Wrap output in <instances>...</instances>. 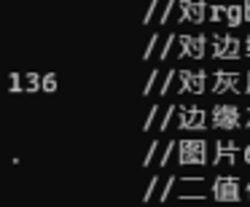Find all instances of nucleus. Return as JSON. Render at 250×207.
<instances>
[{
  "mask_svg": "<svg viewBox=\"0 0 250 207\" xmlns=\"http://www.w3.org/2000/svg\"><path fill=\"white\" fill-rule=\"evenodd\" d=\"M205 49H207V38L205 35H183L180 38V60H202L205 57Z\"/></svg>",
  "mask_w": 250,
  "mask_h": 207,
  "instance_id": "8",
  "label": "nucleus"
},
{
  "mask_svg": "<svg viewBox=\"0 0 250 207\" xmlns=\"http://www.w3.org/2000/svg\"><path fill=\"white\" fill-rule=\"evenodd\" d=\"M180 94H202L207 86L205 70H180Z\"/></svg>",
  "mask_w": 250,
  "mask_h": 207,
  "instance_id": "7",
  "label": "nucleus"
},
{
  "mask_svg": "<svg viewBox=\"0 0 250 207\" xmlns=\"http://www.w3.org/2000/svg\"><path fill=\"white\" fill-rule=\"evenodd\" d=\"M156 151H159V140H151V148L146 151V159H143V164H146V167H151V159L156 156Z\"/></svg>",
  "mask_w": 250,
  "mask_h": 207,
  "instance_id": "17",
  "label": "nucleus"
},
{
  "mask_svg": "<svg viewBox=\"0 0 250 207\" xmlns=\"http://www.w3.org/2000/svg\"><path fill=\"white\" fill-rule=\"evenodd\" d=\"M178 162L183 164V167H191V164H196V167H205L210 159H207V143L199 140V137H188V140H180L178 143Z\"/></svg>",
  "mask_w": 250,
  "mask_h": 207,
  "instance_id": "1",
  "label": "nucleus"
},
{
  "mask_svg": "<svg viewBox=\"0 0 250 207\" xmlns=\"http://www.w3.org/2000/svg\"><path fill=\"white\" fill-rule=\"evenodd\" d=\"M172 76H175V73L169 70L167 78H164V83H162V89H159V94H167V92H169V86H172Z\"/></svg>",
  "mask_w": 250,
  "mask_h": 207,
  "instance_id": "25",
  "label": "nucleus"
},
{
  "mask_svg": "<svg viewBox=\"0 0 250 207\" xmlns=\"http://www.w3.org/2000/svg\"><path fill=\"white\" fill-rule=\"evenodd\" d=\"M207 17L212 22H226V6H210V14Z\"/></svg>",
  "mask_w": 250,
  "mask_h": 207,
  "instance_id": "13",
  "label": "nucleus"
},
{
  "mask_svg": "<svg viewBox=\"0 0 250 207\" xmlns=\"http://www.w3.org/2000/svg\"><path fill=\"white\" fill-rule=\"evenodd\" d=\"M178 126L180 129H207V110L199 108V105H180L178 108Z\"/></svg>",
  "mask_w": 250,
  "mask_h": 207,
  "instance_id": "3",
  "label": "nucleus"
},
{
  "mask_svg": "<svg viewBox=\"0 0 250 207\" xmlns=\"http://www.w3.org/2000/svg\"><path fill=\"white\" fill-rule=\"evenodd\" d=\"M172 41H175V35H169V38H167V43H164V51H159V57H162V60L169 54V51H172Z\"/></svg>",
  "mask_w": 250,
  "mask_h": 207,
  "instance_id": "26",
  "label": "nucleus"
},
{
  "mask_svg": "<svg viewBox=\"0 0 250 207\" xmlns=\"http://www.w3.org/2000/svg\"><path fill=\"white\" fill-rule=\"evenodd\" d=\"M239 54H242V43L234 35L218 33L212 38V57H218V60H239Z\"/></svg>",
  "mask_w": 250,
  "mask_h": 207,
  "instance_id": "2",
  "label": "nucleus"
},
{
  "mask_svg": "<svg viewBox=\"0 0 250 207\" xmlns=\"http://www.w3.org/2000/svg\"><path fill=\"white\" fill-rule=\"evenodd\" d=\"M159 6V0H151V6H148V14H146V17H143V22H151V17H153V8H156Z\"/></svg>",
  "mask_w": 250,
  "mask_h": 207,
  "instance_id": "27",
  "label": "nucleus"
},
{
  "mask_svg": "<svg viewBox=\"0 0 250 207\" xmlns=\"http://www.w3.org/2000/svg\"><path fill=\"white\" fill-rule=\"evenodd\" d=\"M242 8H245V22H250V0H245Z\"/></svg>",
  "mask_w": 250,
  "mask_h": 207,
  "instance_id": "28",
  "label": "nucleus"
},
{
  "mask_svg": "<svg viewBox=\"0 0 250 207\" xmlns=\"http://www.w3.org/2000/svg\"><path fill=\"white\" fill-rule=\"evenodd\" d=\"M43 92H57V76L54 73H46L43 76Z\"/></svg>",
  "mask_w": 250,
  "mask_h": 207,
  "instance_id": "15",
  "label": "nucleus"
},
{
  "mask_svg": "<svg viewBox=\"0 0 250 207\" xmlns=\"http://www.w3.org/2000/svg\"><path fill=\"white\" fill-rule=\"evenodd\" d=\"M156 43H159V35L153 33V35H151V41H148V46H146V54H143V60H151V51L156 49Z\"/></svg>",
  "mask_w": 250,
  "mask_h": 207,
  "instance_id": "18",
  "label": "nucleus"
},
{
  "mask_svg": "<svg viewBox=\"0 0 250 207\" xmlns=\"http://www.w3.org/2000/svg\"><path fill=\"white\" fill-rule=\"evenodd\" d=\"M172 113H178V108H175V105H172V108H169L167 110V116H164V119H162V124H159V129H167V126H169V121H172Z\"/></svg>",
  "mask_w": 250,
  "mask_h": 207,
  "instance_id": "23",
  "label": "nucleus"
},
{
  "mask_svg": "<svg viewBox=\"0 0 250 207\" xmlns=\"http://www.w3.org/2000/svg\"><path fill=\"white\" fill-rule=\"evenodd\" d=\"M245 126L250 129V108H248V119H245Z\"/></svg>",
  "mask_w": 250,
  "mask_h": 207,
  "instance_id": "33",
  "label": "nucleus"
},
{
  "mask_svg": "<svg viewBox=\"0 0 250 207\" xmlns=\"http://www.w3.org/2000/svg\"><path fill=\"white\" fill-rule=\"evenodd\" d=\"M210 121L215 129H237L242 119H239L237 105H215L210 113Z\"/></svg>",
  "mask_w": 250,
  "mask_h": 207,
  "instance_id": "5",
  "label": "nucleus"
},
{
  "mask_svg": "<svg viewBox=\"0 0 250 207\" xmlns=\"http://www.w3.org/2000/svg\"><path fill=\"white\" fill-rule=\"evenodd\" d=\"M156 186H159V178L153 175V178L148 180V186H146V194H143V202H151V194L156 191Z\"/></svg>",
  "mask_w": 250,
  "mask_h": 207,
  "instance_id": "16",
  "label": "nucleus"
},
{
  "mask_svg": "<svg viewBox=\"0 0 250 207\" xmlns=\"http://www.w3.org/2000/svg\"><path fill=\"white\" fill-rule=\"evenodd\" d=\"M237 153H239V145L234 140H218L215 143V159L212 164H237Z\"/></svg>",
  "mask_w": 250,
  "mask_h": 207,
  "instance_id": "10",
  "label": "nucleus"
},
{
  "mask_svg": "<svg viewBox=\"0 0 250 207\" xmlns=\"http://www.w3.org/2000/svg\"><path fill=\"white\" fill-rule=\"evenodd\" d=\"M242 22H245V8L237 6V3L226 6V24H229V27H239Z\"/></svg>",
  "mask_w": 250,
  "mask_h": 207,
  "instance_id": "11",
  "label": "nucleus"
},
{
  "mask_svg": "<svg viewBox=\"0 0 250 207\" xmlns=\"http://www.w3.org/2000/svg\"><path fill=\"white\" fill-rule=\"evenodd\" d=\"M172 151H175V143H169V145H167V148H164V153H162V159H159V164H162V167H164V164H167V162H169V159H172Z\"/></svg>",
  "mask_w": 250,
  "mask_h": 207,
  "instance_id": "21",
  "label": "nucleus"
},
{
  "mask_svg": "<svg viewBox=\"0 0 250 207\" xmlns=\"http://www.w3.org/2000/svg\"><path fill=\"white\" fill-rule=\"evenodd\" d=\"M156 113H159V105H151V113H148V119H146V124H143V129H151V124H153V119H156Z\"/></svg>",
  "mask_w": 250,
  "mask_h": 207,
  "instance_id": "22",
  "label": "nucleus"
},
{
  "mask_svg": "<svg viewBox=\"0 0 250 207\" xmlns=\"http://www.w3.org/2000/svg\"><path fill=\"white\" fill-rule=\"evenodd\" d=\"M245 92H248V94H250V70H248V73H245Z\"/></svg>",
  "mask_w": 250,
  "mask_h": 207,
  "instance_id": "29",
  "label": "nucleus"
},
{
  "mask_svg": "<svg viewBox=\"0 0 250 207\" xmlns=\"http://www.w3.org/2000/svg\"><path fill=\"white\" fill-rule=\"evenodd\" d=\"M245 54L250 57V35H248V38H245Z\"/></svg>",
  "mask_w": 250,
  "mask_h": 207,
  "instance_id": "31",
  "label": "nucleus"
},
{
  "mask_svg": "<svg viewBox=\"0 0 250 207\" xmlns=\"http://www.w3.org/2000/svg\"><path fill=\"white\" fill-rule=\"evenodd\" d=\"M245 194H248V199H250V178H248V186H245Z\"/></svg>",
  "mask_w": 250,
  "mask_h": 207,
  "instance_id": "32",
  "label": "nucleus"
},
{
  "mask_svg": "<svg viewBox=\"0 0 250 207\" xmlns=\"http://www.w3.org/2000/svg\"><path fill=\"white\" fill-rule=\"evenodd\" d=\"M8 89H11V92H19V89H22V81H19V73H11V76H8Z\"/></svg>",
  "mask_w": 250,
  "mask_h": 207,
  "instance_id": "19",
  "label": "nucleus"
},
{
  "mask_svg": "<svg viewBox=\"0 0 250 207\" xmlns=\"http://www.w3.org/2000/svg\"><path fill=\"white\" fill-rule=\"evenodd\" d=\"M175 183H178V178H175V175H172V178H167V183H164L162 194H159V202H167V196L172 194V186H175Z\"/></svg>",
  "mask_w": 250,
  "mask_h": 207,
  "instance_id": "14",
  "label": "nucleus"
},
{
  "mask_svg": "<svg viewBox=\"0 0 250 207\" xmlns=\"http://www.w3.org/2000/svg\"><path fill=\"white\" fill-rule=\"evenodd\" d=\"M180 6V14H178V22H194V24H202L207 19V3L205 0H178Z\"/></svg>",
  "mask_w": 250,
  "mask_h": 207,
  "instance_id": "6",
  "label": "nucleus"
},
{
  "mask_svg": "<svg viewBox=\"0 0 250 207\" xmlns=\"http://www.w3.org/2000/svg\"><path fill=\"white\" fill-rule=\"evenodd\" d=\"M175 6H178V0H169V3H167V11H164L162 17H159V24H164V22H167V19H169V14H172V8H175Z\"/></svg>",
  "mask_w": 250,
  "mask_h": 207,
  "instance_id": "24",
  "label": "nucleus"
},
{
  "mask_svg": "<svg viewBox=\"0 0 250 207\" xmlns=\"http://www.w3.org/2000/svg\"><path fill=\"white\" fill-rule=\"evenodd\" d=\"M242 159H245V164H250V145L242 151Z\"/></svg>",
  "mask_w": 250,
  "mask_h": 207,
  "instance_id": "30",
  "label": "nucleus"
},
{
  "mask_svg": "<svg viewBox=\"0 0 250 207\" xmlns=\"http://www.w3.org/2000/svg\"><path fill=\"white\" fill-rule=\"evenodd\" d=\"M38 89H43V78L38 73H27V92H38Z\"/></svg>",
  "mask_w": 250,
  "mask_h": 207,
  "instance_id": "12",
  "label": "nucleus"
},
{
  "mask_svg": "<svg viewBox=\"0 0 250 207\" xmlns=\"http://www.w3.org/2000/svg\"><path fill=\"white\" fill-rule=\"evenodd\" d=\"M212 196L215 202H239V180L234 175H218L212 180Z\"/></svg>",
  "mask_w": 250,
  "mask_h": 207,
  "instance_id": "4",
  "label": "nucleus"
},
{
  "mask_svg": "<svg viewBox=\"0 0 250 207\" xmlns=\"http://www.w3.org/2000/svg\"><path fill=\"white\" fill-rule=\"evenodd\" d=\"M229 92H239V76L229 70H215L212 78V94H229Z\"/></svg>",
  "mask_w": 250,
  "mask_h": 207,
  "instance_id": "9",
  "label": "nucleus"
},
{
  "mask_svg": "<svg viewBox=\"0 0 250 207\" xmlns=\"http://www.w3.org/2000/svg\"><path fill=\"white\" fill-rule=\"evenodd\" d=\"M156 78H159V70H151V76H148L146 86H143V94H151V86L156 83Z\"/></svg>",
  "mask_w": 250,
  "mask_h": 207,
  "instance_id": "20",
  "label": "nucleus"
}]
</instances>
